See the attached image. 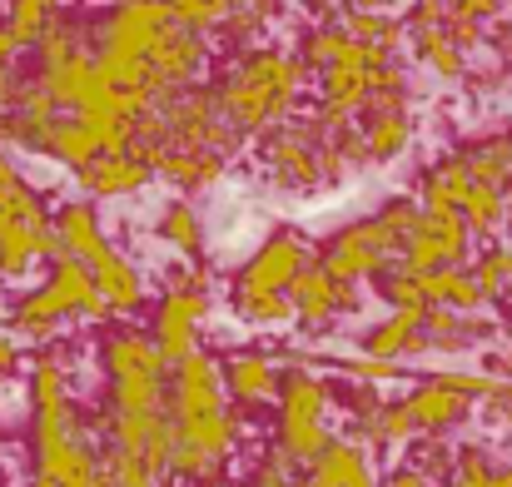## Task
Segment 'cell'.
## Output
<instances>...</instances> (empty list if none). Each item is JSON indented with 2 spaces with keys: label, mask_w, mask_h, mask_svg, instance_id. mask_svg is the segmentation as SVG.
Wrapping results in <instances>:
<instances>
[{
  "label": "cell",
  "mask_w": 512,
  "mask_h": 487,
  "mask_svg": "<svg viewBox=\"0 0 512 487\" xmlns=\"http://www.w3.org/2000/svg\"><path fill=\"white\" fill-rule=\"evenodd\" d=\"M165 418H170V478L184 483H214L224 473V458L239 443V413L224 403V378L219 358L194 348L170 368V393H165Z\"/></svg>",
  "instance_id": "obj_1"
},
{
  "label": "cell",
  "mask_w": 512,
  "mask_h": 487,
  "mask_svg": "<svg viewBox=\"0 0 512 487\" xmlns=\"http://www.w3.org/2000/svg\"><path fill=\"white\" fill-rule=\"evenodd\" d=\"M304 80H309V70L289 50H249L214 85V100H219V115L229 120V130L264 135V130H274L294 115Z\"/></svg>",
  "instance_id": "obj_2"
},
{
  "label": "cell",
  "mask_w": 512,
  "mask_h": 487,
  "mask_svg": "<svg viewBox=\"0 0 512 487\" xmlns=\"http://www.w3.org/2000/svg\"><path fill=\"white\" fill-rule=\"evenodd\" d=\"M30 463L50 487H105L100 483V423L85 418L75 398L55 408H30Z\"/></svg>",
  "instance_id": "obj_3"
},
{
  "label": "cell",
  "mask_w": 512,
  "mask_h": 487,
  "mask_svg": "<svg viewBox=\"0 0 512 487\" xmlns=\"http://www.w3.org/2000/svg\"><path fill=\"white\" fill-rule=\"evenodd\" d=\"M65 319H110L105 299L90 284V269L75 264V259H55L45 284L5 309V333L15 343L45 348V343H55V333L65 328Z\"/></svg>",
  "instance_id": "obj_4"
},
{
  "label": "cell",
  "mask_w": 512,
  "mask_h": 487,
  "mask_svg": "<svg viewBox=\"0 0 512 487\" xmlns=\"http://www.w3.org/2000/svg\"><path fill=\"white\" fill-rule=\"evenodd\" d=\"M100 363H105V413H165V393H170V368L155 353L150 333L140 328H115L100 343Z\"/></svg>",
  "instance_id": "obj_5"
},
{
  "label": "cell",
  "mask_w": 512,
  "mask_h": 487,
  "mask_svg": "<svg viewBox=\"0 0 512 487\" xmlns=\"http://www.w3.org/2000/svg\"><path fill=\"white\" fill-rule=\"evenodd\" d=\"M329 383L309 368L294 363L279 373V453L294 468H309L329 448Z\"/></svg>",
  "instance_id": "obj_6"
},
{
  "label": "cell",
  "mask_w": 512,
  "mask_h": 487,
  "mask_svg": "<svg viewBox=\"0 0 512 487\" xmlns=\"http://www.w3.org/2000/svg\"><path fill=\"white\" fill-rule=\"evenodd\" d=\"M204 314H209V269L194 264L189 279L160 299V314H155L150 343H155V353L165 358V368H174L179 358H189V353L199 348V324H204Z\"/></svg>",
  "instance_id": "obj_7"
},
{
  "label": "cell",
  "mask_w": 512,
  "mask_h": 487,
  "mask_svg": "<svg viewBox=\"0 0 512 487\" xmlns=\"http://www.w3.org/2000/svg\"><path fill=\"white\" fill-rule=\"evenodd\" d=\"M388 259H398V244L383 234L378 219H358V224H348V229H339V234L329 239L319 269H324L329 279H339V284H353V289H358L363 279H378Z\"/></svg>",
  "instance_id": "obj_8"
},
{
  "label": "cell",
  "mask_w": 512,
  "mask_h": 487,
  "mask_svg": "<svg viewBox=\"0 0 512 487\" xmlns=\"http://www.w3.org/2000/svg\"><path fill=\"white\" fill-rule=\"evenodd\" d=\"M468 249H473V234H468V224H463L458 214H448V209H423V214H418V229H413V239L398 249V259H403L408 274H438V269H463Z\"/></svg>",
  "instance_id": "obj_9"
},
{
  "label": "cell",
  "mask_w": 512,
  "mask_h": 487,
  "mask_svg": "<svg viewBox=\"0 0 512 487\" xmlns=\"http://www.w3.org/2000/svg\"><path fill=\"white\" fill-rule=\"evenodd\" d=\"M319 130L324 125H314V120H304V125L284 120V125L264 130L259 155H264L279 189H319L324 184V174H319V140H314Z\"/></svg>",
  "instance_id": "obj_10"
},
{
  "label": "cell",
  "mask_w": 512,
  "mask_h": 487,
  "mask_svg": "<svg viewBox=\"0 0 512 487\" xmlns=\"http://www.w3.org/2000/svg\"><path fill=\"white\" fill-rule=\"evenodd\" d=\"M204 65H209V40L194 35V30H184V25H174V30H165L155 40V50L145 60V80H150V90L160 100H170V95L189 90L204 75Z\"/></svg>",
  "instance_id": "obj_11"
},
{
  "label": "cell",
  "mask_w": 512,
  "mask_h": 487,
  "mask_svg": "<svg viewBox=\"0 0 512 487\" xmlns=\"http://www.w3.org/2000/svg\"><path fill=\"white\" fill-rule=\"evenodd\" d=\"M314 259H309V244L294 234V229H279V234H269L259 249H254V259L244 264V274H239V284H234V294H289V284L309 269Z\"/></svg>",
  "instance_id": "obj_12"
},
{
  "label": "cell",
  "mask_w": 512,
  "mask_h": 487,
  "mask_svg": "<svg viewBox=\"0 0 512 487\" xmlns=\"http://www.w3.org/2000/svg\"><path fill=\"white\" fill-rule=\"evenodd\" d=\"M289 309H294V319L304 328H324V324H334L339 314L358 309V289L329 279L319 264H309V269L289 284Z\"/></svg>",
  "instance_id": "obj_13"
},
{
  "label": "cell",
  "mask_w": 512,
  "mask_h": 487,
  "mask_svg": "<svg viewBox=\"0 0 512 487\" xmlns=\"http://www.w3.org/2000/svg\"><path fill=\"white\" fill-rule=\"evenodd\" d=\"M90 284H95V294L105 299V309L110 314H120V319H130V314H140L145 309V279H140V269L120 254V249H100L90 264Z\"/></svg>",
  "instance_id": "obj_14"
},
{
  "label": "cell",
  "mask_w": 512,
  "mask_h": 487,
  "mask_svg": "<svg viewBox=\"0 0 512 487\" xmlns=\"http://www.w3.org/2000/svg\"><path fill=\"white\" fill-rule=\"evenodd\" d=\"M403 408H408V418H413V433L418 438H438V433H448V428H458L463 418H468V398L463 393H453V388H443L438 378H428V383H418L408 398H403Z\"/></svg>",
  "instance_id": "obj_15"
},
{
  "label": "cell",
  "mask_w": 512,
  "mask_h": 487,
  "mask_svg": "<svg viewBox=\"0 0 512 487\" xmlns=\"http://www.w3.org/2000/svg\"><path fill=\"white\" fill-rule=\"evenodd\" d=\"M279 373H284V368H279L269 353H234V358L219 368L224 393H229L234 403H244V408L279 398Z\"/></svg>",
  "instance_id": "obj_16"
},
{
  "label": "cell",
  "mask_w": 512,
  "mask_h": 487,
  "mask_svg": "<svg viewBox=\"0 0 512 487\" xmlns=\"http://www.w3.org/2000/svg\"><path fill=\"white\" fill-rule=\"evenodd\" d=\"M309 483L314 487H378V478H373V463H368L363 443L329 438V448L309 463Z\"/></svg>",
  "instance_id": "obj_17"
},
{
  "label": "cell",
  "mask_w": 512,
  "mask_h": 487,
  "mask_svg": "<svg viewBox=\"0 0 512 487\" xmlns=\"http://www.w3.org/2000/svg\"><path fill=\"white\" fill-rule=\"evenodd\" d=\"M363 353L383 358V363H403L413 353H423V309H393L388 319L363 333Z\"/></svg>",
  "instance_id": "obj_18"
},
{
  "label": "cell",
  "mask_w": 512,
  "mask_h": 487,
  "mask_svg": "<svg viewBox=\"0 0 512 487\" xmlns=\"http://www.w3.org/2000/svg\"><path fill=\"white\" fill-rule=\"evenodd\" d=\"M55 224V239H60V259H75V264H90L100 249H105V224L95 214V204H65L60 214H50Z\"/></svg>",
  "instance_id": "obj_19"
},
{
  "label": "cell",
  "mask_w": 512,
  "mask_h": 487,
  "mask_svg": "<svg viewBox=\"0 0 512 487\" xmlns=\"http://www.w3.org/2000/svg\"><path fill=\"white\" fill-rule=\"evenodd\" d=\"M75 179L85 184L90 199H120V194H135L150 184V169L135 160V155H100L85 169H75Z\"/></svg>",
  "instance_id": "obj_20"
},
{
  "label": "cell",
  "mask_w": 512,
  "mask_h": 487,
  "mask_svg": "<svg viewBox=\"0 0 512 487\" xmlns=\"http://www.w3.org/2000/svg\"><path fill=\"white\" fill-rule=\"evenodd\" d=\"M418 294H423V309H453V314H483L488 309V299L478 294V284L468 279V269L418 274Z\"/></svg>",
  "instance_id": "obj_21"
},
{
  "label": "cell",
  "mask_w": 512,
  "mask_h": 487,
  "mask_svg": "<svg viewBox=\"0 0 512 487\" xmlns=\"http://www.w3.org/2000/svg\"><path fill=\"white\" fill-rule=\"evenodd\" d=\"M468 194H473V179H468V169H463L458 155L433 164V169L418 179V209H448V214H458V209L468 204Z\"/></svg>",
  "instance_id": "obj_22"
},
{
  "label": "cell",
  "mask_w": 512,
  "mask_h": 487,
  "mask_svg": "<svg viewBox=\"0 0 512 487\" xmlns=\"http://www.w3.org/2000/svg\"><path fill=\"white\" fill-rule=\"evenodd\" d=\"M458 160L468 169L473 184H488V189H512V135H493V140H478L468 150H458Z\"/></svg>",
  "instance_id": "obj_23"
},
{
  "label": "cell",
  "mask_w": 512,
  "mask_h": 487,
  "mask_svg": "<svg viewBox=\"0 0 512 487\" xmlns=\"http://www.w3.org/2000/svg\"><path fill=\"white\" fill-rule=\"evenodd\" d=\"M35 155L65 164V169H85L90 160H100V145H95V135H90L75 115H60V120L50 125V135L40 140V150H35Z\"/></svg>",
  "instance_id": "obj_24"
},
{
  "label": "cell",
  "mask_w": 512,
  "mask_h": 487,
  "mask_svg": "<svg viewBox=\"0 0 512 487\" xmlns=\"http://www.w3.org/2000/svg\"><path fill=\"white\" fill-rule=\"evenodd\" d=\"M483 333H488V324H483V319H473V314L423 309V348H438V353H463V348H473Z\"/></svg>",
  "instance_id": "obj_25"
},
{
  "label": "cell",
  "mask_w": 512,
  "mask_h": 487,
  "mask_svg": "<svg viewBox=\"0 0 512 487\" xmlns=\"http://www.w3.org/2000/svg\"><path fill=\"white\" fill-rule=\"evenodd\" d=\"M413 140V115L408 110H378L363 115V155L368 160H398Z\"/></svg>",
  "instance_id": "obj_26"
},
{
  "label": "cell",
  "mask_w": 512,
  "mask_h": 487,
  "mask_svg": "<svg viewBox=\"0 0 512 487\" xmlns=\"http://www.w3.org/2000/svg\"><path fill=\"white\" fill-rule=\"evenodd\" d=\"M418 433H413V418H408V408H403V398H393V403H378V413L368 418V423H353V443H373V448H403V443H413Z\"/></svg>",
  "instance_id": "obj_27"
},
{
  "label": "cell",
  "mask_w": 512,
  "mask_h": 487,
  "mask_svg": "<svg viewBox=\"0 0 512 487\" xmlns=\"http://www.w3.org/2000/svg\"><path fill=\"white\" fill-rule=\"evenodd\" d=\"M60 5L65 0H10V10H5V30H10V40L20 45V50H30L35 40H40V30L50 25V20H60Z\"/></svg>",
  "instance_id": "obj_28"
},
{
  "label": "cell",
  "mask_w": 512,
  "mask_h": 487,
  "mask_svg": "<svg viewBox=\"0 0 512 487\" xmlns=\"http://www.w3.org/2000/svg\"><path fill=\"white\" fill-rule=\"evenodd\" d=\"M160 239L170 244L174 254H189V259L204 249V224H199V209H194L189 199L165 204V214H160Z\"/></svg>",
  "instance_id": "obj_29"
},
{
  "label": "cell",
  "mask_w": 512,
  "mask_h": 487,
  "mask_svg": "<svg viewBox=\"0 0 512 487\" xmlns=\"http://www.w3.org/2000/svg\"><path fill=\"white\" fill-rule=\"evenodd\" d=\"M100 483L105 487H165L170 478L155 473L145 458L120 453V448H100Z\"/></svg>",
  "instance_id": "obj_30"
},
{
  "label": "cell",
  "mask_w": 512,
  "mask_h": 487,
  "mask_svg": "<svg viewBox=\"0 0 512 487\" xmlns=\"http://www.w3.org/2000/svg\"><path fill=\"white\" fill-rule=\"evenodd\" d=\"M468 279L478 284V294L488 304H498L503 294L512 289V244H493L478 254V264H468Z\"/></svg>",
  "instance_id": "obj_31"
},
{
  "label": "cell",
  "mask_w": 512,
  "mask_h": 487,
  "mask_svg": "<svg viewBox=\"0 0 512 487\" xmlns=\"http://www.w3.org/2000/svg\"><path fill=\"white\" fill-rule=\"evenodd\" d=\"M458 219L468 224V234H498L508 224V194L503 189H488V184H473V194L458 209Z\"/></svg>",
  "instance_id": "obj_32"
},
{
  "label": "cell",
  "mask_w": 512,
  "mask_h": 487,
  "mask_svg": "<svg viewBox=\"0 0 512 487\" xmlns=\"http://www.w3.org/2000/svg\"><path fill=\"white\" fill-rule=\"evenodd\" d=\"M408 40H413V55L433 75H443V80H458L463 75V50H453V40L443 35V25L438 30H408Z\"/></svg>",
  "instance_id": "obj_33"
},
{
  "label": "cell",
  "mask_w": 512,
  "mask_h": 487,
  "mask_svg": "<svg viewBox=\"0 0 512 487\" xmlns=\"http://www.w3.org/2000/svg\"><path fill=\"white\" fill-rule=\"evenodd\" d=\"M165 10L174 15V25H184V30H194V35H219V25H224V15H229V0H160Z\"/></svg>",
  "instance_id": "obj_34"
},
{
  "label": "cell",
  "mask_w": 512,
  "mask_h": 487,
  "mask_svg": "<svg viewBox=\"0 0 512 487\" xmlns=\"http://www.w3.org/2000/svg\"><path fill=\"white\" fill-rule=\"evenodd\" d=\"M234 309H239L244 324H254V328H279L294 319L289 294H234Z\"/></svg>",
  "instance_id": "obj_35"
},
{
  "label": "cell",
  "mask_w": 512,
  "mask_h": 487,
  "mask_svg": "<svg viewBox=\"0 0 512 487\" xmlns=\"http://www.w3.org/2000/svg\"><path fill=\"white\" fill-rule=\"evenodd\" d=\"M343 45H348V40H343L334 25H314V30L299 40V55H294V60H299L304 70H329L343 55Z\"/></svg>",
  "instance_id": "obj_36"
},
{
  "label": "cell",
  "mask_w": 512,
  "mask_h": 487,
  "mask_svg": "<svg viewBox=\"0 0 512 487\" xmlns=\"http://www.w3.org/2000/svg\"><path fill=\"white\" fill-rule=\"evenodd\" d=\"M418 214H423V209H418V199H388L373 219H378V224H383V234L403 249V244L413 239V229H418Z\"/></svg>",
  "instance_id": "obj_37"
},
{
  "label": "cell",
  "mask_w": 512,
  "mask_h": 487,
  "mask_svg": "<svg viewBox=\"0 0 512 487\" xmlns=\"http://www.w3.org/2000/svg\"><path fill=\"white\" fill-rule=\"evenodd\" d=\"M408 468H413V473H423L428 483L438 487V478H443V473H453V448H448L443 438H423V448L408 458Z\"/></svg>",
  "instance_id": "obj_38"
},
{
  "label": "cell",
  "mask_w": 512,
  "mask_h": 487,
  "mask_svg": "<svg viewBox=\"0 0 512 487\" xmlns=\"http://www.w3.org/2000/svg\"><path fill=\"white\" fill-rule=\"evenodd\" d=\"M339 373L343 378H358V383H368V388H378V383H393V378H403V363H383V358H339Z\"/></svg>",
  "instance_id": "obj_39"
},
{
  "label": "cell",
  "mask_w": 512,
  "mask_h": 487,
  "mask_svg": "<svg viewBox=\"0 0 512 487\" xmlns=\"http://www.w3.org/2000/svg\"><path fill=\"white\" fill-rule=\"evenodd\" d=\"M20 45L10 40V30L0 25V110H10V100H15V90H20Z\"/></svg>",
  "instance_id": "obj_40"
},
{
  "label": "cell",
  "mask_w": 512,
  "mask_h": 487,
  "mask_svg": "<svg viewBox=\"0 0 512 487\" xmlns=\"http://www.w3.org/2000/svg\"><path fill=\"white\" fill-rule=\"evenodd\" d=\"M249 487H294V463H289L279 448H269V453L259 458V468H254Z\"/></svg>",
  "instance_id": "obj_41"
},
{
  "label": "cell",
  "mask_w": 512,
  "mask_h": 487,
  "mask_svg": "<svg viewBox=\"0 0 512 487\" xmlns=\"http://www.w3.org/2000/svg\"><path fill=\"white\" fill-rule=\"evenodd\" d=\"M259 25H264V15H259V10H229V15H224V25H219V35H224L229 45H244V40H254V35H259Z\"/></svg>",
  "instance_id": "obj_42"
},
{
  "label": "cell",
  "mask_w": 512,
  "mask_h": 487,
  "mask_svg": "<svg viewBox=\"0 0 512 487\" xmlns=\"http://www.w3.org/2000/svg\"><path fill=\"white\" fill-rule=\"evenodd\" d=\"M498 10H503V0H448V15L453 20H473V25L493 20Z\"/></svg>",
  "instance_id": "obj_43"
},
{
  "label": "cell",
  "mask_w": 512,
  "mask_h": 487,
  "mask_svg": "<svg viewBox=\"0 0 512 487\" xmlns=\"http://www.w3.org/2000/svg\"><path fill=\"white\" fill-rule=\"evenodd\" d=\"M443 35L453 40V50H473V45H483V35H488V30H483V25H473V20H453V15H448V20H443Z\"/></svg>",
  "instance_id": "obj_44"
},
{
  "label": "cell",
  "mask_w": 512,
  "mask_h": 487,
  "mask_svg": "<svg viewBox=\"0 0 512 487\" xmlns=\"http://www.w3.org/2000/svg\"><path fill=\"white\" fill-rule=\"evenodd\" d=\"M443 487H512V463L508 468H488L478 478H448Z\"/></svg>",
  "instance_id": "obj_45"
},
{
  "label": "cell",
  "mask_w": 512,
  "mask_h": 487,
  "mask_svg": "<svg viewBox=\"0 0 512 487\" xmlns=\"http://www.w3.org/2000/svg\"><path fill=\"white\" fill-rule=\"evenodd\" d=\"M378 487H433V483H428L423 473H413L408 463H398V468H393V473H388V478H383Z\"/></svg>",
  "instance_id": "obj_46"
},
{
  "label": "cell",
  "mask_w": 512,
  "mask_h": 487,
  "mask_svg": "<svg viewBox=\"0 0 512 487\" xmlns=\"http://www.w3.org/2000/svg\"><path fill=\"white\" fill-rule=\"evenodd\" d=\"M20 184V174L15 179H0V229H10L15 224V214H10V189Z\"/></svg>",
  "instance_id": "obj_47"
},
{
  "label": "cell",
  "mask_w": 512,
  "mask_h": 487,
  "mask_svg": "<svg viewBox=\"0 0 512 487\" xmlns=\"http://www.w3.org/2000/svg\"><path fill=\"white\" fill-rule=\"evenodd\" d=\"M388 5H393V0H348L343 10H363V15H388Z\"/></svg>",
  "instance_id": "obj_48"
},
{
  "label": "cell",
  "mask_w": 512,
  "mask_h": 487,
  "mask_svg": "<svg viewBox=\"0 0 512 487\" xmlns=\"http://www.w3.org/2000/svg\"><path fill=\"white\" fill-rule=\"evenodd\" d=\"M493 368H498L493 378H498V383H508V388H512V348H503V353H498V363H493Z\"/></svg>",
  "instance_id": "obj_49"
},
{
  "label": "cell",
  "mask_w": 512,
  "mask_h": 487,
  "mask_svg": "<svg viewBox=\"0 0 512 487\" xmlns=\"http://www.w3.org/2000/svg\"><path fill=\"white\" fill-rule=\"evenodd\" d=\"M294 487H314V483H309V478H294Z\"/></svg>",
  "instance_id": "obj_50"
},
{
  "label": "cell",
  "mask_w": 512,
  "mask_h": 487,
  "mask_svg": "<svg viewBox=\"0 0 512 487\" xmlns=\"http://www.w3.org/2000/svg\"><path fill=\"white\" fill-rule=\"evenodd\" d=\"M25 487H50V483H40V478H30V483H25Z\"/></svg>",
  "instance_id": "obj_51"
},
{
  "label": "cell",
  "mask_w": 512,
  "mask_h": 487,
  "mask_svg": "<svg viewBox=\"0 0 512 487\" xmlns=\"http://www.w3.org/2000/svg\"><path fill=\"white\" fill-rule=\"evenodd\" d=\"M0 299H5V279H0Z\"/></svg>",
  "instance_id": "obj_52"
},
{
  "label": "cell",
  "mask_w": 512,
  "mask_h": 487,
  "mask_svg": "<svg viewBox=\"0 0 512 487\" xmlns=\"http://www.w3.org/2000/svg\"><path fill=\"white\" fill-rule=\"evenodd\" d=\"M204 487H219V483H204Z\"/></svg>",
  "instance_id": "obj_53"
}]
</instances>
